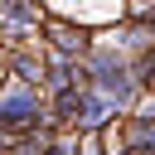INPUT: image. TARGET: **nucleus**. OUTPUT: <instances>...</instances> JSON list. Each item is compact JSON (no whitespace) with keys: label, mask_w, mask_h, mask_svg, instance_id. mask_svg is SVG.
<instances>
[{"label":"nucleus","mask_w":155,"mask_h":155,"mask_svg":"<svg viewBox=\"0 0 155 155\" xmlns=\"http://www.w3.org/2000/svg\"><path fill=\"white\" fill-rule=\"evenodd\" d=\"M48 126V97L39 87H24V82H0V136L15 140V136H29Z\"/></svg>","instance_id":"obj_1"},{"label":"nucleus","mask_w":155,"mask_h":155,"mask_svg":"<svg viewBox=\"0 0 155 155\" xmlns=\"http://www.w3.org/2000/svg\"><path fill=\"white\" fill-rule=\"evenodd\" d=\"M44 19H48L44 0H0V44H5V53L10 48H34Z\"/></svg>","instance_id":"obj_2"},{"label":"nucleus","mask_w":155,"mask_h":155,"mask_svg":"<svg viewBox=\"0 0 155 155\" xmlns=\"http://www.w3.org/2000/svg\"><path fill=\"white\" fill-rule=\"evenodd\" d=\"M39 39H44V53H58V58H87L92 53V29L87 24H73V19H63V15H48L44 19V29H39Z\"/></svg>","instance_id":"obj_3"},{"label":"nucleus","mask_w":155,"mask_h":155,"mask_svg":"<svg viewBox=\"0 0 155 155\" xmlns=\"http://www.w3.org/2000/svg\"><path fill=\"white\" fill-rule=\"evenodd\" d=\"M68 87H87V68L78 58H58V53H44V97H58Z\"/></svg>","instance_id":"obj_4"},{"label":"nucleus","mask_w":155,"mask_h":155,"mask_svg":"<svg viewBox=\"0 0 155 155\" xmlns=\"http://www.w3.org/2000/svg\"><path fill=\"white\" fill-rule=\"evenodd\" d=\"M0 63H5V78L10 82H24V87H39L44 92V58H39V48H10Z\"/></svg>","instance_id":"obj_5"},{"label":"nucleus","mask_w":155,"mask_h":155,"mask_svg":"<svg viewBox=\"0 0 155 155\" xmlns=\"http://www.w3.org/2000/svg\"><path fill=\"white\" fill-rule=\"evenodd\" d=\"M53 140H58V131L39 126V131H29V136H15V140H10V155H53Z\"/></svg>","instance_id":"obj_6"},{"label":"nucleus","mask_w":155,"mask_h":155,"mask_svg":"<svg viewBox=\"0 0 155 155\" xmlns=\"http://www.w3.org/2000/svg\"><path fill=\"white\" fill-rule=\"evenodd\" d=\"M131 68H136V78H140V87L150 92V87H155V44H150V48H145V53H140V58H136Z\"/></svg>","instance_id":"obj_7"},{"label":"nucleus","mask_w":155,"mask_h":155,"mask_svg":"<svg viewBox=\"0 0 155 155\" xmlns=\"http://www.w3.org/2000/svg\"><path fill=\"white\" fill-rule=\"evenodd\" d=\"M0 155H10V140H5V136H0Z\"/></svg>","instance_id":"obj_8"}]
</instances>
